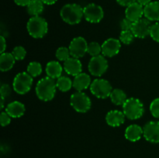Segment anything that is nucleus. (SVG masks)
I'll return each instance as SVG.
<instances>
[{
    "label": "nucleus",
    "instance_id": "nucleus-1",
    "mask_svg": "<svg viewBox=\"0 0 159 158\" xmlns=\"http://www.w3.org/2000/svg\"><path fill=\"white\" fill-rule=\"evenodd\" d=\"M56 88L57 85L54 79L47 76L37 82L35 88L36 94L40 100L48 102L52 100L55 96Z\"/></svg>",
    "mask_w": 159,
    "mask_h": 158
},
{
    "label": "nucleus",
    "instance_id": "nucleus-2",
    "mask_svg": "<svg viewBox=\"0 0 159 158\" xmlns=\"http://www.w3.org/2000/svg\"><path fill=\"white\" fill-rule=\"evenodd\" d=\"M60 15L62 20L68 24L76 25L84 17L83 8L76 3L65 4L61 9Z\"/></svg>",
    "mask_w": 159,
    "mask_h": 158
},
{
    "label": "nucleus",
    "instance_id": "nucleus-3",
    "mask_svg": "<svg viewBox=\"0 0 159 158\" xmlns=\"http://www.w3.org/2000/svg\"><path fill=\"white\" fill-rule=\"evenodd\" d=\"M26 28L30 35L36 39L43 38L48 31V22L40 15L32 16L27 22Z\"/></svg>",
    "mask_w": 159,
    "mask_h": 158
},
{
    "label": "nucleus",
    "instance_id": "nucleus-4",
    "mask_svg": "<svg viewBox=\"0 0 159 158\" xmlns=\"http://www.w3.org/2000/svg\"><path fill=\"white\" fill-rule=\"evenodd\" d=\"M122 106L124 115L130 120L140 119L144 113V104L137 98H129Z\"/></svg>",
    "mask_w": 159,
    "mask_h": 158
},
{
    "label": "nucleus",
    "instance_id": "nucleus-5",
    "mask_svg": "<svg viewBox=\"0 0 159 158\" xmlns=\"http://www.w3.org/2000/svg\"><path fill=\"white\" fill-rule=\"evenodd\" d=\"M34 79L27 72H20L15 76L12 81V88L19 94L29 92L32 87Z\"/></svg>",
    "mask_w": 159,
    "mask_h": 158
},
{
    "label": "nucleus",
    "instance_id": "nucleus-6",
    "mask_svg": "<svg viewBox=\"0 0 159 158\" xmlns=\"http://www.w3.org/2000/svg\"><path fill=\"white\" fill-rule=\"evenodd\" d=\"M89 88L91 93L95 97L102 99L110 97L113 91L111 84L103 78H96L93 80Z\"/></svg>",
    "mask_w": 159,
    "mask_h": 158
},
{
    "label": "nucleus",
    "instance_id": "nucleus-7",
    "mask_svg": "<svg viewBox=\"0 0 159 158\" xmlns=\"http://www.w3.org/2000/svg\"><path fill=\"white\" fill-rule=\"evenodd\" d=\"M70 104L76 112L80 113L87 112L91 108V99L85 93L76 91L70 98Z\"/></svg>",
    "mask_w": 159,
    "mask_h": 158
},
{
    "label": "nucleus",
    "instance_id": "nucleus-8",
    "mask_svg": "<svg viewBox=\"0 0 159 158\" xmlns=\"http://www.w3.org/2000/svg\"><path fill=\"white\" fill-rule=\"evenodd\" d=\"M108 61L102 55L92 57L88 65L89 73L96 77H100L105 74L108 69Z\"/></svg>",
    "mask_w": 159,
    "mask_h": 158
},
{
    "label": "nucleus",
    "instance_id": "nucleus-9",
    "mask_svg": "<svg viewBox=\"0 0 159 158\" xmlns=\"http://www.w3.org/2000/svg\"><path fill=\"white\" fill-rule=\"evenodd\" d=\"M85 20L91 23H98L103 19L104 12L100 6L95 3H89L83 8Z\"/></svg>",
    "mask_w": 159,
    "mask_h": 158
},
{
    "label": "nucleus",
    "instance_id": "nucleus-10",
    "mask_svg": "<svg viewBox=\"0 0 159 158\" xmlns=\"http://www.w3.org/2000/svg\"><path fill=\"white\" fill-rule=\"evenodd\" d=\"M88 44L85 38L82 37H78L73 39L68 48H69L71 56L76 58H80L85 56L88 50Z\"/></svg>",
    "mask_w": 159,
    "mask_h": 158
},
{
    "label": "nucleus",
    "instance_id": "nucleus-11",
    "mask_svg": "<svg viewBox=\"0 0 159 158\" xmlns=\"http://www.w3.org/2000/svg\"><path fill=\"white\" fill-rule=\"evenodd\" d=\"M144 139L152 143H159V121L148 122L143 127Z\"/></svg>",
    "mask_w": 159,
    "mask_h": 158
},
{
    "label": "nucleus",
    "instance_id": "nucleus-12",
    "mask_svg": "<svg viewBox=\"0 0 159 158\" xmlns=\"http://www.w3.org/2000/svg\"><path fill=\"white\" fill-rule=\"evenodd\" d=\"M151 27H152L151 21L144 17L133 23L131 31L134 34L135 37L143 39L150 35Z\"/></svg>",
    "mask_w": 159,
    "mask_h": 158
},
{
    "label": "nucleus",
    "instance_id": "nucleus-13",
    "mask_svg": "<svg viewBox=\"0 0 159 158\" xmlns=\"http://www.w3.org/2000/svg\"><path fill=\"white\" fill-rule=\"evenodd\" d=\"M120 48V40L116 38H109L102 43V54L104 57H113L119 54Z\"/></svg>",
    "mask_w": 159,
    "mask_h": 158
},
{
    "label": "nucleus",
    "instance_id": "nucleus-14",
    "mask_svg": "<svg viewBox=\"0 0 159 158\" xmlns=\"http://www.w3.org/2000/svg\"><path fill=\"white\" fill-rule=\"evenodd\" d=\"M144 15V6L137 2L126 7L125 17L134 23L143 18Z\"/></svg>",
    "mask_w": 159,
    "mask_h": 158
},
{
    "label": "nucleus",
    "instance_id": "nucleus-15",
    "mask_svg": "<svg viewBox=\"0 0 159 158\" xmlns=\"http://www.w3.org/2000/svg\"><path fill=\"white\" fill-rule=\"evenodd\" d=\"M63 68L67 74L75 77L76 75L82 73V64L79 58L71 57L64 62Z\"/></svg>",
    "mask_w": 159,
    "mask_h": 158
},
{
    "label": "nucleus",
    "instance_id": "nucleus-16",
    "mask_svg": "<svg viewBox=\"0 0 159 158\" xmlns=\"http://www.w3.org/2000/svg\"><path fill=\"white\" fill-rule=\"evenodd\" d=\"M125 115L124 112L119 110H111L106 116V122L110 126L118 127L122 125L125 121Z\"/></svg>",
    "mask_w": 159,
    "mask_h": 158
},
{
    "label": "nucleus",
    "instance_id": "nucleus-17",
    "mask_svg": "<svg viewBox=\"0 0 159 158\" xmlns=\"http://www.w3.org/2000/svg\"><path fill=\"white\" fill-rule=\"evenodd\" d=\"M92 84L91 77L86 73H80L73 80V88L77 91H82L90 87Z\"/></svg>",
    "mask_w": 159,
    "mask_h": 158
},
{
    "label": "nucleus",
    "instance_id": "nucleus-18",
    "mask_svg": "<svg viewBox=\"0 0 159 158\" xmlns=\"http://www.w3.org/2000/svg\"><path fill=\"white\" fill-rule=\"evenodd\" d=\"M144 16L151 22L159 21V1L151 2L144 6Z\"/></svg>",
    "mask_w": 159,
    "mask_h": 158
},
{
    "label": "nucleus",
    "instance_id": "nucleus-19",
    "mask_svg": "<svg viewBox=\"0 0 159 158\" xmlns=\"http://www.w3.org/2000/svg\"><path fill=\"white\" fill-rule=\"evenodd\" d=\"M125 138L130 142L140 140L143 136V128L137 124H132L127 127L124 133Z\"/></svg>",
    "mask_w": 159,
    "mask_h": 158
},
{
    "label": "nucleus",
    "instance_id": "nucleus-20",
    "mask_svg": "<svg viewBox=\"0 0 159 158\" xmlns=\"http://www.w3.org/2000/svg\"><path fill=\"white\" fill-rule=\"evenodd\" d=\"M26 108L22 102L19 101H14L7 105L6 112L12 118H20L24 115Z\"/></svg>",
    "mask_w": 159,
    "mask_h": 158
},
{
    "label": "nucleus",
    "instance_id": "nucleus-21",
    "mask_svg": "<svg viewBox=\"0 0 159 158\" xmlns=\"http://www.w3.org/2000/svg\"><path fill=\"white\" fill-rule=\"evenodd\" d=\"M63 68L57 60H51L46 65V73L48 77L53 79H57L61 76Z\"/></svg>",
    "mask_w": 159,
    "mask_h": 158
},
{
    "label": "nucleus",
    "instance_id": "nucleus-22",
    "mask_svg": "<svg viewBox=\"0 0 159 158\" xmlns=\"http://www.w3.org/2000/svg\"><path fill=\"white\" fill-rule=\"evenodd\" d=\"M16 59L12 53L4 52L0 55V70L2 72L8 71L13 68Z\"/></svg>",
    "mask_w": 159,
    "mask_h": 158
},
{
    "label": "nucleus",
    "instance_id": "nucleus-23",
    "mask_svg": "<svg viewBox=\"0 0 159 158\" xmlns=\"http://www.w3.org/2000/svg\"><path fill=\"white\" fill-rule=\"evenodd\" d=\"M43 3L42 2L41 0H31L30 2L26 6L27 12L31 15V16H37L40 15L43 12Z\"/></svg>",
    "mask_w": 159,
    "mask_h": 158
},
{
    "label": "nucleus",
    "instance_id": "nucleus-24",
    "mask_svg": "<svg viewBox=\"0 0 159 158\" xmlns=\"http://www.w3.org/2000/svg\"><path fill=\"white\" fill-rule=\"evenodd\" d=\"M110 98L111 102L116 105H123L127 100V94L124 92V91L120 88L113 89Z\"/></svg>",
    "mask_w": 159,
    "mask_h": 158
},
{
    "label": "nucleus",
    "instance_id": "nucleus-25",
    "mask_svg": "<svg viewBox=\"0 0 159 158\" xmlns=\"http://www.w3.org/2000/svg\"><path fill=\"white\" fill-rule=\"evenodd\" d=\"M56 85H57V88L61 91L66 92L71 89V87H73V81L68 77L61 76L60 77L57 79Z\"/></svg>",
    "mask_w": 159,
    "mask_h": 158
},
{
    "label": "nucleus",
    "instance_id": "nucleus-26",
    "mask_svg": "<svg viewBox=\"0 0 159 158\" xmlns=\"http://www.w3.org/2000/svg\"><path fill=\"white\" fill-rule=\"evenodd\" d=\"M42 66L39 62L33 61L28 64L27 73L33 77H36L40 75L42 73Z\"/></svg>",
    "mask_w": 159,
    "mask_h": 158
},
{
    "label": "nucleus",
    "instance_id": "nucleus-27",
    "mask_svg": "<svg viewBox=\"0 0 159 158\" xmlns=\"http://www.w3.org/2000/svg\"><path fill=\"white\" fill-rule=\"evenodd\" d=\"M56 58L59 60V61H64L68 60V58L71 57V54H70L69 48L66 47V46H61V47L57 48L55 53Z\"/></svg>",
    "mask_w": 159,
    "mask_h": 158
},
{
    "label": "nucleus",
    "instance_id": "nucleus-28",
    "mask_svg": "<svg viewBox=\"0 0 159 158\" xmlns=\"http://www.w3.org/2000/svg\"><path fill=\"white\" fill-rule=\"evenodd\" d=\"M87 53L92 57H96V56L100 55V54L102 53V45H100L97 42H91L88 44Z\"/></svg>",
    "mask_w": 159,
    "mask_h": 158
},
{
    "label": "nucleus",
    "instance_id": "nucleus-29",
    "mask_svg": "<svg viewBox=\"0 0 159 158\" xmlns=\"http://www.w3.org/2000/svg\"><path fill=\"white\" fill-rule=\"evenodd\" d=\"M135 36L131 30H121L120 34V40L124 44H130L134 41Z\"/></svg>",
    "mask_w": 159,
    "mask_h": 158
},
{
    "label": "nucleus",
    "instance_id": "nucleus-30",
    "mask_svg": "<svg viewBox=\"0 0 159 158\" xmlns=\"http://www.w3.org/2000/svg\"><path fill=\"white\" fill-rule=\"evenodd\" d=\"M13 57L16 60H22L25 58L26 55V51L25 48L22 46H16L13 48L12 51Z\"/></svg>",
    "mask_w": 159,
    "mask_h": 158
},
{
    "label": "nucleus",
    "instance_id": "nucleus-31",
    "mask_svg": "<svg viewBox=\"0 0 159 158\" xmlns=\"http://www.w3.org/2000/svg\"><path fill=\"white\" fill-rule=\"evenodd\" d=\"M150 112L154 117L159 119V98L154 99L151 102Z\"/></svg>",
    "mask_w": 159,
    "mask_h": 158
},
{
    "label": "nucleus",
    "instance_id": "nucleus-32",
    "mask_svg": "<svg viewBox=\"0 0 159 158\" xmlns=\"http://www.w3.org/2000/svg\"><path fill=\"white\" fill-rule=\"evenodd\" d=\"M149 36L152 37V40L159 43V22H156L152 25Z\"/></svg>",
    "mask_w": 159,
    "mask_h": 158
},
{
    "label": "nucleus",
    "instance_id": "nucleus-33",
    "mask_svg": "<svg viewBox=\"0 0 159 158\" xmlns=\"http://www.w3.org/2000/svg\"><path fill=\"white\" fill-rule=\"evenodd\" d=\"M11 116L5 112H2L1 114H0V122H1L2 126H6V125H9L11 122Z\"/></svg>",
    "mask_w": 159,
    "mask_h": 158
},
{
    "label": "nucleus",
    "instance_id": "nucleus-34",
    "mask_svg": "<svg viewBox=\"0 0 159 158\" xmlns=\"http://www.w3.org/2000/svg\"><path fill=\"white\" fill-rule=\"evenodd\" d=\"M120 26L121 30H131L133 22H131L130 20L125 17L121 20Z\"/></svg>",
    "mask_w": 159,
    "mask_h": 158
},
{
    "label": "nucleus",
    "instance_id": "nucleus-35",
    "mask_svg": "<svg viewBox=\"0 0 159 158\" xmlns=\"http://www.w3.org/2000/svg\"><path fill=\"white\" fill-rule=\"evenodd\" d=\"M0 94L2 98H6L11 94V88L8 84H3L0 88Z\"/></svg>",
    "mask_w": 159,
    "mask_h": 158
},
{
    "label": "nucleus",
    "instance_id": "nucleus-36",
    "mask_svg": "<svg viewBox=\"0 0 159 158\" xmlns=\"http://www.w3.org/2000/svg\"><path fill=\"white\" fill-rule=\"evenodd\" d=\"M116 2L121 6H124V7H127L128 6H130V4L134 3V2H136V0H116Z\"/></svg>",
    "mask_w": 159,
    "mask_h": 158
},
{
    "label": "nucleus",
    "instance_id": "nucleus-37",
    "mask_svg": "<svg viewBox=\"0 0 159 158\" xmlns=\"http://www.w3.org/2000/svg\"><path fill=\"white\" fill-rule=\"evenodd\" d=\"M6 49V40L3 36L0 37V52L4 53Z\"/></svg>",
    "mask_w": 159,
    "mask_h": 158
},
{
    "label": "nucleus",
    "instance_id": "nucleus-38",
    "mask_svg": "<svg viewBox=\"0 0 159 158\" xmlns=\"http://www.w3.org/2000/svg\"><path fill=\"white\" fill-rule=\"evenodd\" d=\"M13 1L19 6H27L31 0H13Z\"/></svg>",
    "mask_w": 159,
    "mask_h": 158
},
{
    "label": "nucleus",
    "instance_id": "nucleus-39",
    "mask_svg": "<svg viewBox=\"0 0 159 158\" xmlns=\"http://www.w3.org/2000/svg\"><path fill=\"white\" fill-rule=\"evenodd\" d=\"M137 2H138L139 4H141V6H143L144 7L145 6H147L148 4H149V3L151 2H152V0H136Z\"/></svg>",
    "mask_w": 159,
    "mask_h": 158
},
{
    "label": "nucleus",
    "instance_id": "nucleus-40",
    "mask_svg": "<svg viewBox=\"0 0 159 158\" xmlns=\"http://www.w3.org/2000/svg\"><path fill=\"white\" fill-rule=\"evenodd\" d=\"M41 1L44 5H48V6H51V5H54V3L57 2V0H41Z\"/></svg>",
    "mask_w": 159,
    "mask_h": 158
},
{
    "label": "nucleus",
    "instance_id": "nucleus-41",
    "mask_svg": "<svg viewBox=\"0 0 159 158\" xmlns=\"http://www.w3.org/2000/svg\"><path fill=\"white\" fill-rule=\"evenodd\" d=\"M4 98L1 97V109L4 108Z\"/></svg>",
    "mask_w": 159,
    "mask_h": 158
}]
</instances>
